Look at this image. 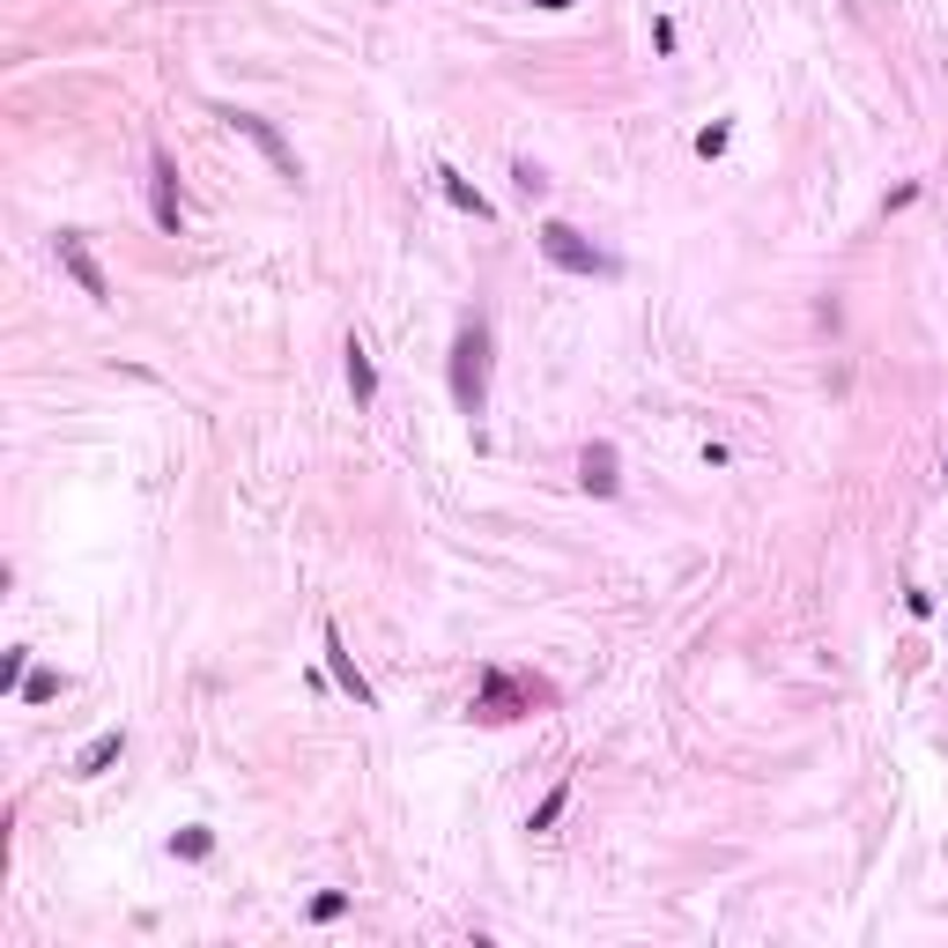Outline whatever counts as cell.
Instances as JSON below:
<instances>
[{"instance_id": "obj_4", "label": "cell", "mask_w": 948, "mask_h": 948, "mask_svg": "<svg viewBox=\"0 0 948 948\" xmlns=\"http://www.w3.org/2000/svg\"><path fill=\"white\" fill-rule=\"evenodd\" d=\"M149 208H156V230H171V238H179L185 201H179V163H171L163 149L149 156Z\"/></svg>"}, {"instance_id": "obj_7", "label": "cell", "mask_w": 948, "mask_h": 948, "mask_svg": "<svg viewBox=\"0 0 948 948\" xmlns=\"http://www.w3.org/2000/svg\"><path fill=\"white\" fill-rule=\"evenodd\" d=\"M319 644H327V674H334V682H341V697H356V704H364V711H370V704H378V697H370L364 667H356V652L341 644V630H334V623H327V638H319Z\"/></svg>"}, {"instance_id": "obj_13", "label": "cell", "mask_w": 948, "mask_h": 948, "mask_svg": "<svg viewBox=\"0 0 948 948\" xmlns=\"http://www.w3.org/2000/svg\"><path fill=\"white\" fill-rule=\"evenodd\" d=\"M563 808H571V786H556V793L541 800V808H534V823H526V830H549L556 815H563Z\"/></svg>"}, {"instance_id": "obj_17", "label": "cell", "mask_w": 948, "mask_h": 948, "mask_svg": "<svg viewBox=\"0 0 948 948\" xmlns=\"http://www.w3.org/2000/svg\"><path fill=\"white\" fill-rule=\"evenodd\" d=\"M349 912V896H341V889H319V896H311V918H341Z\"/></svg>"}, {"instance_id": "obj_10", "label": "cell", "mask_w": 948, "mask_h": 948, "mask_svg": "<svg viewBox=\"0 0 948 948\" xmlns=\"http://www.w3.org/2000/svg\"><path fill=\"white\" fill-rule=\"evenodd\" d=\"M119 749H126V734H96L82 756H75V778H96V770H112L119 764Z\"/></svg>"}, {"instance_id": "obj_14", "label": "cell", "mask_w": 948, "mask_h": 948, "mask_svg": "<svg viewBox=\"0 0 948 948\" xmlns=\"http://www.w3.org/2000/svg\"><path fill=\"white\" fill-rule=\"evenodd\" d=\"M179 853H185V859H208V853H215V837L193 823V830H179Z\"/></svg>"}, {"instance_id": "obj_11", "label": "cell", "mask_w": 948, "mask_h": 948, "mask_svg": "<svg viewBox=\"0 0 948 948\" xmlns=\"http://www.w3.org/2000/svg\"><path fill=\"white\" fill-rule=\"evenodd\" d=\"M349 393H356V408L378 393V370H370V349H364V341H349Z\"/></svg>"}, {"instance_id": "obj_2", "label": "cell", "mask_w": 948, "mask_h": 948, "mask_svg": "<svg viewBox=\"0 0 948 948\" xmlns=\"http://www.w3.org/2000/svg\"><path fill=\"white\" fill-rule=\"evenodd\" d=\"M534 704H549V682L512 674V667H490L482 689H475V719H482V727H512V719H526Z\"/></svg>"}, {"instance_id": "obj_16", "label": "cell", "mask_w": 948, "mask_h": 948, "mask_svg": "<svg viewBox=\"0 0 948 948\" xmlns=\"http://www.w3.org/2000/svg\"><path fill=\"white\" fill-rule=\"evenodd\" d=\"M512 179H519V193H526V201H541V193H549V179H541L534 163H512Z\"/></svg>"}, {"instance_id": "obj_8", "label": "cell", "mask_w": 948, "mask_h": 948, "mask_svg": "<svg viewBox=\"0 0 948 948\" xmlns=\"http://www.w3.org/2000/svg\"><path fill=\"white\" fill-rule=\"evenodd\" d=\"M579 475H585V490H593V496H615V490H623V475H615V445H585Z\"/></svg>"}, {"instance_id": "obj_3", "label": "cell", "mask_w": 948, "mask_h": 948, "mask_svg": "<svg viewBox=\"0 0 948 948\" xmlns=\"http://www.w3.org/2000/svg\"><path fill=\"white\" fill-rule=\"evenodd\" d=\"M541 252H549L563 275H615V252H601L585 230H571V222H541Z\"/></svg>"}, {"instance_id": "obj_6", "label": "cell", "mask_w": 948, "mask_h": 948, "mask_svg": "<svg viewBox=\"0 0 948 948\" xmlns=\"http://www.w3.org/2000/svg\"><path fill=\"white\" fill-rule=\"evenodd\" d=\"M222 119L238 126V134H245V141H252L260 156H267V163H275V179H289V185H297V156L282 149V134H275L267 119H260V112H222Z\"/></svg>"}, {"instance_id": "obj_1", "label": "cell", "mask_w": 948, "mask_h": 948, "mask_svg": "<svg viewBox=\"0 0 948 948\" xmlns=\"http://www.w3.org/2000/svg\"><path fill=\"white\" fill-rule=\"evenodd\" d=\"M453 400H459V415H482V400H490V319H459V334H453Z\"/></svg>"}, {"instance_id": "obj_12", "label": "cell", "mask_w": 948, "mask_h": 948, "mask_svg": "<svg viewBox=\"0 0 948 948\" xmlns=\"http://www.w3.org/2000/svg\"><path fill=\"white\" fill-rule=\"evenodd\" d=\"M60 689H67V682H60V674H45V667H37L31 682H23V697H31V704H53Z\"/></svg>"}, {"instance_id": "obj_5", "label": "cell", "mask_w": 948, "mask_h": 948, "mask_svg": "<svg viewBox=\"0 0 948 948\" xmlns=\"http://www.w3.org/2000/svg\"><path fill=\"white\" fill-rule=\"evenodd\" d=\"M60 267H67L75 282H82V297L112 305V282H104V267H96V252L82 245V230H60Z\"/></svg>"}, {"instance_id": "obj_18", "label": "cell", "mask_w": 948, "mask_h": 948, "mask_svg": "<svg viewBox=\"0 0 948 948\" xmlns=\"http://www.w3.org/2000/svg\"><path fill=\"white\" fill-rule=\"evenodd\" d=\"M534 8H571V0H534Z\"/></svg>"}, {"instance_id": "obj_9", "label": "cell", "mask_w": 948, "mask_h": 948, "mask_svg": "<svg viewBox=\"0 0 948 948\" xmlns=\"http://www.w3.org/2000/svg\"><path fill=\"white\" fill-rule=\"evenodd\" d=\"M437 185H445V201H453V208H467V215H475V222H490V201H482L475 185L459 179L453 163H437Z\"/></svg>"}, {"instance_id": "obj_15", "label": "cell", "mask_w": 948, "mask_h": 948, "mask_svg": "<svg viewBox=\"0 0 948 948\" xmlns=\"http://www.w3.org/2000/svg\"><path fill=\"white\" fill-rule=\"evenodd\" d=\"M23 667H31V644H15V652L0 660V689H15V682H23Z\"/></svg>"}]
</instances>
